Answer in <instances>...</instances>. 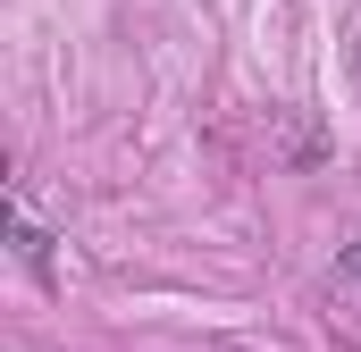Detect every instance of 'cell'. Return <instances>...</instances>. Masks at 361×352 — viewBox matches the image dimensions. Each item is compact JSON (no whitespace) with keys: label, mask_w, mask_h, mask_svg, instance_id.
Returning a JSON list of instances; mask_svg holds the SVG:
<instances>
[{"label":"cell","mask_w":361,"mask_h":352,"mask_svg":"<svg viewBox=\"0 0 361 352\" xmlns=\"http://www.w3.org/2000/svg\"><path fill=\"white\" fill-rule=\"evenodd\" d=\"M345 277H353V285H361V244H345Z\"/></svg>","instance_id":"obj_2"},{"label":"cell","mask_w":361,"mask_h":352,"mask_svg":"<svg viewBox=\"0 0 361 352\" xmlns=\"http://www.w3.org/2000/svg\"><path fill=\"white\" fill-rule=\"evenodd\" d=\"M8 244H17V260L34 268V277L51 268V235L34 227V210H25V201H8Z\"/></svg>","instance_id":"obj_1"}]
</instances>
